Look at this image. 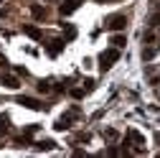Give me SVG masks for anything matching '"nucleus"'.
<instances>
[{
  "label": "nucleus",
  "mask_w": 160,
  "mask_h": 158,
  "mask_svg": "<svg viewBox=\"0 0 160 158\" xmlns=\"http://www.w3.org/2000/svg\"><path fill=\"white\" fill-rule=\"evenodd\" d=\"M117 59H119V49H117V46H114V49L102 51V54H99V69H102V71H107V69L117 61Z\"/></svg>",
  "instance_id": "nucleus-1"
},
{
  "label": "nucleus",
  "mask_w": 160,
  "mask_h": 158,
  "mask_svg": "<svg viewBox=\"0 0 160 158\" xmlns=\"http://www.w3.org/2000/svg\"><path fill=\"white\" fill-rule=\"evenodd\" d=\"M125 26H127V18H125L122 13H117V15H109V18H107V28H109V31H122Z\"/></svg>",
  "instance_id": "nucleus-2"
},
{
  "label": "nucleus",
  "mask_w": 160,
  "mask_h": 158,
  "mask_svg": "<svg viewBox=\"0 0 160 158\" xmlns=\"http://www.w3.org/2000/svg\"><path fill=\"white\" fill-rule=\"evenodd\" d=\"M64 46H66V41H64V38H53V41H48L46 51H48V56H58V54L64 51Z\"/></svg>",
  "instance_id": "nucleus-3"
},
{
  "label": "nucleus",
  "mask_w": 160,
  "mask_h": 158,
  "mask_svg": "<svg viewBox=\"0 0 160 158\" xmlns=\"http://www.w3.org/2000/svg\"><path fill=\"white\" fill-rule=\"evenodd\" d=\"M79 5H82V0H64V3L58 5V13H61V15H71Z\"/></svg>",
  "instance_id": "nucleus-4"
},
{
  "label": "nucleus",
  "mask_w": 160,
  "mask_h": 158,
  "mask_svg": "<svg viewBox=\"0 0 160 158\" xmlns=\"http://www.w3.org/2000/svg\"><path fill=\"white\" fill-rule=\"evenodd\" d=\"M18 105H23V107H28V110H43V105L38 102V100H33V97H18Z\"/></svg>",
  "instance_id": "nucleus-5"
},
{
  "label": "nucleus",
  "mask_w": 160,
  "mask_h": 158,
  "mask_svg": "<svg viewBox=\"0 0 160 158\" xmlns=\"http://www.w3.org/2000/svg\"><path fill=\"white\" fill-rule=\"evenodd\" d=\"M31 15L38 18V21H43V18H46V8L38 5V3H31Z\"/></svg>",
  "instance_id": "nucleus-6"
},
{
  "label": "nucleus",
  "mask_w": 160,
  "mask_h": 158,
  "mask_svg": "<svg viewBox=\"0 0 160 158\" xmlns=\"http://www.w3.org/2000/svg\"><path fill=\"white\" fill-rule=\"evenodd\" d=\"M23 33H26V36H31V38H36V41H41V38H43L41 28H36V26H23Z\"/></svg>",
  "instance_id": "nucleus-7"
},
{
  "label": "nucleus",
  "mask_w": 160,
  "mask_h": 158,
  "mask_svg": "<svg viewBox=\"0 0 160 158\" xmlns=\"http://www.w3.org/2000/svg\"><path fill=\"white\" fill-rule=\"evenodd\" d=\"M64 38H66V41H74V38H76V28L71 23H64Z\"/></svg>",
  "instance_id": "nucleus-8"
},
{
  "label": "nucleus",
  "mask_w": 160,
  "mask_h": 158,
  "mask_svg": "<svg viewBox=\"0 0 160 158\" xmlns=\"http://www.w3.org/2000/svg\"><path fill=\"white\" fill-rule=\"evenodd\" d=\"M3 84H5L8 89H18V87H21V82H18L15 76H3Z\"/></svg>",
  "instance_id": "nucleus-9"
},
{
  "label": "nucleus",
  "mask_w": 160,
  "mask_h": 158,
  "mask_svg": "<svg viewBox=\"0 0 160 158\" xmlns=\"http://www.w3.org/2000/svg\"><path fill=\"white\" fill-rule=\"evenodd\" d=\"M36 148H38V150H53V148H56V143H53V140H38V143H36Z\"/></svg>",
  "instance_id": "nucleus-10"
},
{
  "label": "nucleus",
  "mask_w": 160,
  "mask_h": 158,
  "mask_svg": "<svg viewBox=\"0 0 160 158\" xmlns=\"http://www.w3.org/2000/svg\"><path fill=\"white\" fill-rule=\"evenodd\" d=\"M127 138H130V140H135V143H137L140 148H142V143H145V138H142V135H140L137 130H130V133H127Z\"/></svg>",
  "instance_id": "nucleus-11"
},
{
  "label": "nucleus",
  "mask_w": 160,
  "mask_h": 158,
  "mask_svg": "<svg viewBox=\"0 0 160 158\" xmlns=\"http://www.w3.org/2000/svg\"><path fill=\"white\" fill-rule=\"evenodd\" d=\"M158 56V46H148L145 51H142V59H145V61H150V59H155Z\"/></svg>",
  "instance_id": "nucleus-12"
},
{
  "label": "nucleus",
  "mask_w": 160,
  "mask_h": 158,
  "mask_svg": "<svg viewBox=\"0 0 160 158\" xmlns=\"http://www.w3.org/2000/svg\"><path fill=\"white\" fill-rule=\"evenodd\" d=\"M8 123H10V120H8V115H0V135H5V133H8Z\"/></svg>",
  "instance_id": "nucleus-13"
},
{
  "label": "nucleus",
  "mask_w": 160,
  "mask_h": 158,
  "mask_svg": "<svg viewBox=\"0 0 160 158\" xmlns=\"http://www.w3.org/2000/svg\"><path fill=\"white\" fill-rule=\"evenodd\" d=\"M112 44H114V46H117V49H122V46H125V44H127V41H125V36H119V33H117V36H114V38H112Z\"/></svg>",
  "instance_id": "nucleus-14"
},
{
  "label": "nucleus",
  "mask_w": 160,
  "mask_h": 158,
  "mask_svg": "<svg viewBox=\"0 0 160 158\" xmlns=\"http://www.w3.org/2000/svg\"><path fill=\"white\" fill-rule=\"evenodd\" d=\"M33 133H38V125H28V128H26V138H31Z\"/></svg>",
  "instance_id": "nucleus-15"
},
{
  "label": "nucleus",
  "mask_w": 160,
  "mask_h": 158,
  "mask_svg": "<svg viewBox=\"0 0 160 158\" xmlns=\"http://www.w3.org/2000/svg\"><path fill=\"white\" fill-rule=\"evenodd\" d=\"M84 92H87V89H71V97H76V100H82V97H84Z\"/></svg>",
  "instance_id": "nucleus-16"
},
{
  "label": "nucleus",
  "mask_w": 160,
  "mask_h": 158,
  "mask_svg": "<svg viewBox=\"0 0 160 158\" xmlns=\"http://www.w3.org/2000/svg\"><path fill=\"white\" fill-rule=\"evenodd\" d=\"M94 84H97L94 79H84V89H87V92H89V89H94Z\"/></svg>",
  "instance_id": "nucleus-17"
},
{
  "label": "nucleus",
  "mask_w": 160,
  "mask_h": 158,
  "mask_svg": "<svg viewBox=\"0 0 160 158\" xmlns=\"http://www.w3.org/2000/svg\"><path fill=\"white\" fill-rule=\"evenodd\" d=\"M150 26H158V28H160V15H152V18H150Z\"/></svg>",
  "instance_id": "nucleus-18"
},
{
  "label": "nucleus",
  "mask_w": 160,
  "mask_h": 158,
  "mask_svg": "<svg viewBox=\"0 0 160 158\" xmlns=\"http://www.w3.org/2000/svg\"><path fill=\"white\" fill-rule=\"evenodd\" d=\"M51 87H48V82H41V84H38V92H48Z\"/></svg>",
  "instance_id": "nucleus-19"
},
{
  "label": "nucleus",
  "mask_w": 160,
  "mask_h": 158,
  "mask_svg": "<svg viewBox=\"0 0 160 158\" xmlns=\"http://www.w3.org/2000/svg\"><path fill=\"white\" fill-rule=\"evenodd\" d=\"M104 135H107V138H109V140H114V138H117V130H107V133H104Z\"/></svg>",
  "instance_id": "nucleus-20"
},
{
  "label": "nucleus",
  "mask_w": 160,
  "mask_h": 158,
  "mask_svg": "<svg viewBox=\"0 0 160 158\" xmlns=\"http://www.w3.org/2000/svg\"><path fill=\"white\" fill-rule=\"evenodd\" d=\"M155 143H158V145H160V133H155Z\"/></svg>",
  "instance_id": "nucleus-21"
},
{
  "label": "nucleus",
  "mask_w": 160,
  "mask_h": 158,
  "mask_svg": "<svg viewBox=\"0 0 160 158\" xmlns=\"http://www.w3.org/2000/svg\"><path fill=\"white\" fill-rule=\"evenodd\" d=\"M99 3H102V0H99Z\"/></svg>",
  "instance_id": "nucleus-22"
}]
</instances>
